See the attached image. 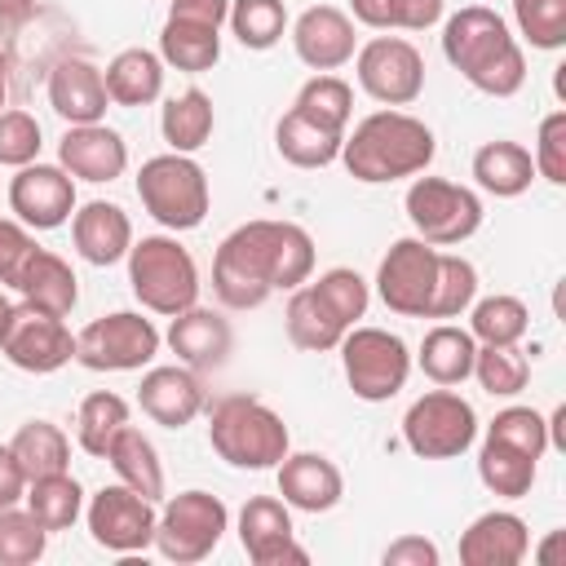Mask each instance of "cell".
Returning a JSON list of instances; mask_svg holds the SVG:
<instances>
[{
  "mask_svg": "<svg viewBox=\"0 0 566 566\" xmlns=\"http://www.w3.org/2000/svg\"><path fill=\"white\" fill-rule=\"evenodd\" d=\"M22 495H27V473H22V464L13 460V451L0 447V509H4V504H18Z\"/></svg>",
  "mask_w": 566,
  "mask_h": 566,
  "instance_id": "obj_54",
  "label": "cell"
},
{
  "mask_svg": "<svg viewBox=\"0 0 566 566\" xmlns=\"http://www.w3.org/2000/svg\"><path fill=\"white\" fill-rule=\"evenodd\" d=\"M340 142H345V133L318 128L314 119H305L296 111H287L279 119V128H274V146L292 168H327V164H336L340 159Z\"/></svg>",
  "mask_w": 566,
  "mask_h": 566,
  "instance_id": "obj_34",
  "label": "cell"
},
{
  "mask_svg": "<svg viewBox=\"0 0 566 566\" xmlns=\"http://www.w3.org/2000/svg\"><path fill=\"white\" fill-rule=\"evenodd\" d=\"M57 164H62L75 181L102 186V181L124 177V168H128V146H124V137H119L115 128H106V124H71V128L62 133V142H57Z\"/></svg>",
  "mask_w": 566,
  "mask_h": 566,
  "instance_id": "obj_20",
  "label": "cell"
},
{
  "mask_svg": "<svg viewBox=\"0 0 566 566\" xmlns=\"http://www.w3.org/2000/svg\"><path fill=\"white\" fill-rule=\"evenodd\" d=\"M208 442L234 469H274L292 451V433L274 407L252 394H226L208 411Z\"/></svg>",
  "mask_w": 566,
  "mask_h": 566,
  "instance_id": "obj_4",
  "label": "cell"
},
{
  "mask_svg": "<svg viewBox=\"0 0 566 566\" xmlns=\"http://www.w3.org/2000/svg\"><path fill=\"white\" fill-rule=\"evenodd\" d=\"M128 283L142 310L150 314H181L199 305V265L177 243V234H142L128 248Z\"/></svg>",
  "mask_w": 566,
  "mask_h": 566,
  "instance_id": "obj_5",
  "label": "cell"
},
{
  "mask_svg": "<svg viewBox=\"0 0 566 566\" xmlns=\"http://www.w3.org/2000/svg\"><path fill=\"white\" fill-rule=\"evenodd\" d=\"M159 57H164V66H177L186 75H203L221 62V27L168 18L159 31Z\"/></svg>",
  "mask_w": 566,
  "mask_h": 566,
  "instance_id": "obj_32",
  "label": "cell"
},
{
  "mask_svg": "<svg viewBox=\"0 0 566 566\" xmlns=\"http://www.w3.org/2000/svg\"><path fill=\"white\" fill-rule=\"evenodd\" d=\"M433 283H438V248L433 243H424L416 234L389 243V252L380 256V270H376V296L385 301V310H394L402 318H429Z\"/></svg>",
  "mask_w": 566,
  "mask_h": 566,
  "instance_id": "obj_13",
  "label": "cell"
},
{
  "mask_svg": "<svg viewBox=\"0 0 566 566\" xmlns=\"http://www.w3.org/2000/svg\"><path fill=\"white\" fill-rule=\"evenodd\" d=\"M84 517H88L93 544L106 548V553H142V548L155 544V522H159L155 500L137 495V491L124 486V482L102 486V491L88 500Z\"/></svg>",
  "mask_w": 566,
  "mask_h": 566,
  "instance_id": "obj_14",
  "label": "cell"
},
{
  "mask_svg": "<svg viewBox=\"0 0 566 566\" xmlns=\"http://www.w3.org/2000/svg\"><path fill=\"white\" fill-rule=\"evenodd\" d=\"M283 327H287V340H292L296 349H305V354H327V349H336L340 336L349 332V327L340 323V314L314 292V283L292 287L287 310H283Z\"/></svg>",
  "mask_w": 566,
  "mask_h": 566,
  "instance_id": "obj_27",
  "label": "cell"
},
{
  "mask_svg": "<svg viewBox=\"0 0 566 566\" xmlns=\"http://www.w3.org/2000/svg\"><path fill=\"white\" fill-rule=\"evenodd\" d=\"M354 18L371 31H389V0H349Z\"/></svg>",
  "mask_w": 566,
  "mask_h": 566,
  "instance_id": "obj_55",
  "label": "cell"
},
{
  "mask_svg": "<svg viewBox=\"0 0 566 566\" xmlns=\"http://www.w3.org/2000/svg\"><path fill=\"white\" fill-rule=\"evenodd\" d=\"M71 239H75V252L88 265H115L133 248V221L119 203L93 199V203L71 212Z\"/></svg>",
  "mask_w": 566,
  "mask_h": 566,
  "instance_id": "obj_25",
  "label": "cell"
},
{
  "mask_svg": "<svg viewBox=\"0 0 566 566\" xmlns=\"http://www.w3.org/2000/svg\"><path fill=\"white\" fill-rule=\"evenodd\" d=\"M535 177L553 181V186H566V111H553L539 119V133H535Z\"/></svg>",
  "mask_w": 566,
  "mask_h": 566,
  "instance_id": "obj_49",
  "label": "cell"
},
{
  "mask_svg": "<svg viewBox=\"0 0 566 566\" xmlns=\"http://www.w3.org/2000/svg\"><path fill=\"white\" fill-rule=\"evenodd\" d=\"M102 80L115 106H150L164 93V57L150 49H119L106 62Z\"/></svg>",
  "mask_w": 566,
  "mask_h": 566,
  "instance_id": "obj_28",
  "label": "cell"
},
{
  "mask_svg": "<svg viewBox=\"0 0 566 566\" xmlns=\"http://www.w3.org/2000/svg\"><path fill=\"white\" fill-rule=\"evenodd\" d=\"M226 531H230V509L212 491H181L164 504L155 522V548L177 566H195L221 544Z\"/></svg>",
  "mask_w": 566,
  "mask_h": 566,
  "instance_id": "obj_11",
  "label": "cell"
},
{
  "mask_svg": "<svg viewBox=\"0 0 566 566\" xmlns=\"http://www.w3.org/2000/svg\"><path fill=\"white\" fill-rule=\"evenodd\" d=\"M0 354L18 371L49 376V371H57V367H66L75 358V336L57 314L35 310V305L22 301V305H13V318H9V332L0 340Z\"/></svg>",
  "mask_w": 566,
  "mask_h": 566,
  "instance_id": "obj_15",
  "label": "cell"
},
{
  "mask_svg": "<svg viewBox=\"0 0 566 566\" xmlns=\"http://www.w3.org/2000/svg\"><path fill=\"white\" fill-rule=\"evenodd\" d=\"M27 513L53 535V531H71L75 522H80V513H84V491H80V482L71 478V469L66 473H49V478H31L27 482Z\"/></svg>",
  "mask_w": 566,
  "mask_h": 566,
  "instance_id": "obj_36",
  "label": "cell"
},
{
  "mask_svg": "<svg viewBox=\"0 0 566 566\" xmlns=\"http://www.w3.org/2000/svg\"><path fill=\"white\" fill-rule=\"evenodd\" d=\"M486 438H500V442L526 451L531 460H539L553 447L548 442V420L535 407H504V411H495V420L486 424Z\"/></svg>",
  "mask_w": 566,
  "mask_h": 566,
  "instance_id": "obj_47",
  "label": "cell"
},
{
  "mask_svg": "<svg viewBox=\"0 0 566 566\" xmlns=\"http://www.w3.org/2000/svg\"><path fill=\"white\" fill-rule=\"evenodd\" d=\"M49 531L18 504L0 509V566H31L44 557Z\"/></svg>",
  "mask_w": 566,
  "mask_h": 566,
  "instance_id": "obj_44",
  "label": "cell"
},
{
  "mask_svg": "<svg viewBox=\"0 0 566 566\" xmlns=\"http://www.w3.org/2000/svg\"><path fill=\"white\" fill-rule=\"evenodd\" d=\"M40 243L31 239V230L18 221V217H0V283L13 287L18 270L27 265V256L35 252Z\"/></svg>",
  "mask_w": 566,
  "mask_h": 566,
  "instance_id": "obj_50",
  "label": "cell"
},
{
  "mask_svg": "<svg viewBox=\"0 0 566 566\" xmlns=\"http://www.w3.org/2000/svg\"><path fill=\"white\" fill-rule=\"evenodd\" d=\"M164 340H168V349L177 354V363H186L190 371H217V367L230 358L234 332H230V323H226L217 310L190 305V310L172 314Z\"/></svg>",
  "mask_w": 566,
  "mask_h": 566,
  "instance_id": "obj_22",
  "label": "cell"
},
{
  "mask_svg": "<svg viewBox=\"0 0 566 566\" xmlns=\"http://www.w3.org/2000/svg\"><path fill=\"white\" fill-rule=\"evenodd\" d=\"M336 349H340L345 380H349L354 398H363V402H389L411 376L407 340L385 327H349Z\"/></svg>",
  "mask_w": 566,
  "mask_h": 566,
  "instance_id": "obj_9",
  "label": "cell"
},
{
  "mask_svg": "<svg viewBox=\"0 0 566 566\" xmlns=\"http://www.w3.org/2000/svg\"><path fill=\"white\" fill-rule=\"evenodd\" d=\"M212 124H217V115H212V97L203 88H181L159 111V133H164L168 150H177V155H195L199 146H208Z\"/></svg>",
  "mask_w": 566,
  "mask_h": 566,
  "instance_id": "obj_33",
  "label": "cell"
},
{
  "mask_svg": "<svg viewBox=\"0 0 566 566\" xmlns=\"http://www.w3.org/2000/svg\"><path fill=\"white\" fill-rule=\"evenodd\" d=\"M473 376L491 398H513L531 380V363L517 345H478L473 354Z\"/></svg>",
  "mask_w": 566,
  "mask_h": 566,
  "instance_id": "obj_43",
  "label": "cell"
},
{
  "mask_svg": "<svg viewBox=\"0 0 566 566\" xmlns=\"http://www.w3.org/2000/svg\"><path fill=\"white\" fill-rule=\"evenodd\" d=\"M531 553V531L517 513L491 509L473 517L460 535V562L464 566H517Z\"/></svg>",
  "mask_w": 566,
  "mask_h": 566,
  "instance_id": "obj_23",
  "label": "cell"
},
{
  "mask_svg": "<svg viewBox=\"0 0 566 566\" xmlns=\"http://www.w3.org/2000/svg\"><path fill=\"white\" fill-rule=\"evenodd\" d=\"M128 424V402L119 398V394H111V389H97V394H88L84 402H80V411H75V438H80V447L88 451V455H106V447L115 442V433Z\"/></svg>",
  "mask_w": 566,
  "mask_h": 566,
  "instance_id": "obj_40",
  "label": "cell"
},
{
  "mask_svg": "<svg viewBox=\"0 0 566 566\" xmlns=\"http://www.w3.org/2000/svg\"><path fill=\"white\" fill-rule=\"evenodd\" d=\"M473 438H478V411L451 385L420 394L402 416V442L420 460H455L473 447Z\"/></svg>",
  "mask_w": 566,
  "mask_h": 566,
  "instance_id": "obj_8",
  "label": "cell"
},
{
  "mask_svg": "<svg viewBox=\"0 0 566 566\" xmlns=\"http://www.w3.org/2000/svg\"><path fill=\"white\" fill-rule=\"evenodd\" d=\"M531 332V310L517 296H482L469 305V336L478 345H517Z\"/></svg>",
  "mask_w": 566,
  "mask_h": 566,
  "instance_id": "obj_38",
  "label": "cell"
},
{
  "mask_svg": "<svg viewBox=\"0 0 566 566\" xmlns=\"http://www.w3.org/2000/svg\"><path fill=\"white\" fill-rule=\"evenodd\" d=\"M230 13V0H172L168 18H186V22H203V27H221Z\"/></svg>",
  "mask_w": 566,
  "mask_h": 566,
  "instance_id": "obj_53",
  "label": "cell"
},
{
  "mask_svg": "<svg viewBox=\"0 0 566 566\" xmlns=\"http://www.w3.org/2000/svg\"><path fill=\"white\" fill-rule=\"evenodd\" d=\"M473 181L495 199H517L535 181V159L522 142H486L473 155Z\"/></svg>",
  "mask_w": 566,
  "mask_h": 566,
  "instance_id": "obj_29",
  "label": "cell"
},
{
  "mask_svg": "<svg viewBox=\"0 0 566 566\" xmlns=\"http://www.w3.org/2000/svg\"><path fill=\"white\" fill-rule=\"evenodd\" d=\"M292 49L310 71H340L345 62H354L358 53V35L349 13H340L336 4H314L292 22Z\"/></svg>",
  "mask_w": 566,
  "mask_h": 566,
  "instance_id": "obj_18",
  "label": "cell"
},
{
  "mask_svg": "<svg viewBox=\"0 0 566 566\" xmlns=\"http://www.w3.org/2000/svg\"><path fill=\"white\" fill-rule=\"evenodd\" d=\"M535 464L526 451L500 442V438H482V451H478V478L491 495H504V500H522L531 495L535 486Z\"/></svg>",
  "mask_w": 566,
  "mask_h": 566,
  "instance_id": "obj_37",
  "label": "cell"
},
{
  "mask_svg": "<svg viewBox=\"0 0 566 566\" xmlns=\"http://www.w3.org/2000/svg\"><path fill=\"white\" fill-rule=\"evenodd\" d=\"M226 22H230V31H234V40L243 49L265 53V49H274L283 40L287 9H283V0H230Z\"/></svg>",
  "mask_w": 566,
  "mask_h": 566,
  "instance_id": "obj_41",
  "label": "cell"
},
{
  "mask_svg": "<svg viewBox=\"0 0 566 566\" xmlns=\"http://www.w3.org/2000/svg\"><path fill=\"white\" fill-rule=\"evenodd\" d=\"M208 402V389L199 380V371H190L186 363H168V367H150L137 385V407L164 424V429H186Z\"/></svg>",
  "mask_w": 566,
  "mask_h": 566,
  "instance_id": "obj_19",
  "label": "cell"
},
{
  "mask_svg": "<svg viewBox=\"0 0 566 566\" xmlns=\"http://www.w3.org/2000/svg\"><path fill=\"white\" fill-rule=\"evenodd\" d=\"M438 155L433 128L407 111H376L354 124V133L340 142V164L349 168L354 181L385 186L402 177H420Z\"/></svg>",
  "mask_w": 566,
  "mask_h": 566,
  "instance_id": "obj_3",
  "label": "cell"
},
{
  "mask_svg": "<svg viewBox=\"0 0 566 566\" xmlns=\"http://www.w3.org/2000/svg\"><path fill=\"white\" fill-rule=\"evenodd\" d=\"M9 208L27 230H57L75 212V177L62 164H27L9 181Z\"/></svg>",
  "mask_w": 566,
  "mask_h": 566,
  "instance_id": "obj_16",
  "label": "cell"
},
{
  "mask_svg": "<svg viewBox=\"0 0 566 566\" xmlns=\"http://www.w3.org/2000/svg\"><path fill=\"white\" fill-rule=\"evenodd\" d=\"M137 199L164 230H195L208 217V172L190 155H155L137 172Z\"/></svg>",
  "mask_w": 566,
  "mask_h": 566,
  "instance_id": "obj_6",
  "label": "cell"
},
{
  "mask_svg": "<svg viewBox=\"0 0 566 566\" xmlns=\"http://www.w3.org/2000/svg\"><path fill=\"white\" fill-rule=\"evenodd\" d=\"M314 292L340 314L345 327H354V323L367 314V305H371V287H367V279H363L358 270H349V265H332V270H323V274L314 279Z\"/></svg>",
  "mask_w": 566,
  "mask_h": 566,
  "instance_id": "obj_46",
  "label": "cell"
},
{
  "mask_svg": "<svg viewBox=\"0 0 566 566\" xmlns=\"http://www.w3.org/2000/svg\"><path fill=\"white\" fill-rule=\"evenodd\" d=\"M385 566H438V544L424 535H398L385 548Z\"/></svg>",
  "mask_w": 566,
  "mask_h": 566,
  "instance_id": "obj_52",
  "label": "cell"
},
{
  "mask_svg": "<svg viewBox=\"0 0 566 566\" xmlns=\"http://www.w3.org/2000/svg\"><path fill=\"white\" fill-rule=\"evenodd\" d=\"M239 544L256 566H283V562L305 566L310 562V553L296 544L287 504L274 495H252L239 509Z\"/></svg>",
  "mask_w": 566,
  "mask_h": 566,
  "instance_id": "obj_17",
  "label": "cell"
},
{
  "mask_svg": "<svg viewBox=\"0 0 566 566\" xmlns=\"http://www.w3.org/2000/svg\"><path fill=\"white\" fill-rule=\"evenodd\" d=\"M473 354H478V340L469 336V327L438 323L424 332L416 363L433 385H464L473 376Z\"/></svg>",
  "mask_w": 566,
  "mask_h": 566,
  "instance_id": "obj_30",
  "label": "cell"
},
{
  "mask_svg": "<svg viewBox=\"0 0 566 566\" xmlns=\"http://www.w3.org/2000/svg\"><path fill=\"white\" fill-rule=\"evenodd\" d=\"M44 133L40 119L27 111H0V164L4 168H27L40 159Z\"/></svg>",
  "mask_w": 566,
  "mask_h": 566,
  "instance_id": "obj_48",
  "label": "cell"
},
{
  "mask_svg": "<svg viewBox=\"0 0 566 566\" xmlns=\"http://www.w3.org/2000/svg\"><path fill=\"white\" fill-rule=\"evenodd\" d=\"M4 102H9V57L0 49V111H4Z\"/></svg>",
  "mask_w": 566,
  "mask_h": 566,
  "instance_id": "obj_57",
  "label": "cell"
},
{
  "mask_svg": "<svg viewBox=\"0 0 566 566\" xmlns=\"http://www.w3.org/2000/svg\"><path fill=\"white\" fill-rule=\"evenodd\" d=\"M49 106L66 124H102L106 119V106H111V93H106L102 71L93 62H84V57L53 62V71H49Z\"/></svg>",
  "mask_w": 566,
  "mask_h": 566,
  "instance_id": "obj_24",
  "label": "cell"
},
{
  "mask_svg": "<svg viewBox=\"0 0 566 566\" xmlns=\"http://www.w3.org/2000/svg\"><path fill=\"white\" fill-rule=\"evenodd\" d=\"M478 301V270L460 252H438V283L429 301V318H460Z\"/></svg>",
  "mask_w": 566,
  "mask_h": 566,
  "instance_id": "obj_42",
  "label": "cell"
},
{
  "mask_svg": "<svg viewBox=\"0 0 566 566\" xmlns=\"http://www.w3.org/2000/svg\"><path fill=\"white\" fill-rule=\"evenodd\" d=\"M314 274V239L296 221H248L230 230L212 256V292L226 310H256L274 292H292Z\"/></svg>",
  "mask_w": 566,
  "mask_h": 566,
  "instance_id": "obj_1",
  "label": "cell"
},
{
  "mask_svg": "<svg viewBox=\"0 0 566 566\" xmlns=\"http://www.w3.org/2000/svg\"><path fill=\"white\" fill-rule=\"evenodd\" d=\"M35 13V0H0V22L4 27H18V22H27Z\"/></svg>",
  "mask_w": 566,
  "mask_h": 566,
  "instance_id": "obj_56",
  "label": "cell"
},
{
  "mask_svg": "<svg viewBox=\"0 0 566 566\" xmlns=\"http://www.w3.org/2000/svg\"><path fill=\"white\" fill-rule=\"evenodd\" d=\"M354 75L380 106H411L424 93V57L402 35H376L354 53Z\"/></svg>",
  "mask_w": 566,
  "mask_h": 566,
  "instance_id": "obj_12",
  "label": "cell"
},
{
  "mask_svg": "<svg viewBox=\"0 0 566 566\" xmlns=\"http://www.w3.org/2000/svg\"><path fill=\"white\" fill-rule=\"evenodd\" d=\"M159 327L137 310H115L75 332V363L88 371H142L159 354Z\"/></svg>",
  "mask_w": 566,
  "mask_h": 566,
  "instance_id": "obj_10",
  "label": "cell"
},
{
  "mask_svg": "<svg viewBox=\"0 0 566 566\" xmlns=\"http://www.w3.org/2000/svg\"><path fill=\"white\" fill-rule=\"evenodd\" d=\"M407 221L416 230V239L433 243V248H460L464 239L478 234L486 208L478 199V190L469 186H455L447 177H416L407 186Z\"/></svg>",
  "mask_w": 566,
  "mask_h": 566,
  "instance_id": "obj_7",
  "label": "cell"
},
{
  "mask_svg": "<svg viewBox=\"0 0 566 566\" xmlns=\"http://www.w3.org/2000/svg\"><path fill=\"white\" fill-rule=\"evenodd\" d=\"M9 451H13V460L22 464L27 482L71 469V438H66L53 420H27V424L13 433Z\"/></svg>",
  "mask_w": 566,
  "mask_h": 566,
  "instance_id": "obj_35",
  "label": "cell"
},
{
  "mask_svg": "<svg viewBox=\"0 0 566 566\" xmlns=\"http://www.w3.org/2000/svg\"><path fill=\"white\" fill-rule=\"evenodd\" d=\"M274 469H279V495H283L287 509L327 513V509H336L340 495H345L340 469H336L327 455H318V451H296V455L287 451Z\"/></svg>",
  "mask_w": 566,
  "mask_h": 566,
  "instance_id": "obj_21",
  "label": "cell"
},
{
  "mask_svg": "<svg viewBox=\"0 0 566 566\" xmlns=\"http://www.w3.org/2000/svg\"><path fill=\"white\" fill-rule=\"evenodd\" d=\"M447 0H389V31H429Z\"/></svg>",
  "mask_w": 566,
  "mask_h": 566,
  "instance_id": "obj_51",
  "label": "cell"
},
{
  "mask_svg": "<svg viewBox=\"0 0 566 566\" xmlns=\"http://www.w3.org/2000/svg\"><path fill=\"white\" fill-rule=\"evenodd\" d=\"M292 111L305 115V119H314L318 128L345 133V128H349V115H354V88H349L340 75L323 71V75H314V80L301 84Z\"/></svg>",
  "mask_w": 566,
  "mask_h": 566,
  "instance_id": "obj_39",
  "label": "cell"
},
{
  "mask_svg": "<svg viewBox=\"0 0 566 566\" xmlns=\"http://www.w3.org/2000/svg\"><path fill=\"white\" fill-rule=\"evenodd\" d=\"M13 287L22 292L27 305L49 310V314H57V318H66V314L75 310V301H80L75 270H71L57 252H49V248H35V252L27 256V265L18 270Z\"/></svg>",
  "mask_w": 566,
  "mask_h": 566,
  "instance_id": "obj_26",
  "label": "cell"
},
{
  "mask_svg": "<svg viewBox=\"0 0 566 566\" xmlns=\"http://www.w3.org/2000/svg\"><path fill=\"white\" fill-rule=\"evenodd\" d=\"M513 22L531 49L566 44V0H513Z\"/></svg>",
  "mask_w": 566,
  "mask_h": 566,
  "instance_id": "obj_45",
  "label": "cell"
},
{
  "mask_svg": "<svg viewBox=\"0 0 566 566\" xmlns=\"http://www.w3.org/2000/svg\"><path fill=\"white\" fill-rule=\"evenodd\" d=\"M442 57L486 97H513L526 84V53L509 22L486 4H464L447 18Z\"/></svg>",
  "mask_w": 566,
  "mask_h": 566,
  "instance_id": "obj_2",
  "label": "cell"
},
{
  "mask_svg": "<svg viewBox=\"0 0 566 566\" xmlns=\"http://www.w3.org/2000/svg\"><path fill=\"white\" fill-rule=\"evenodd\" d=\"M9 318H13V301L0 292V340H4V332H9Z\"/></svg>",
  "mask_w": 566,
  "mask_h": 566,
  "instance_id": "obj_58",
  "label": "cell"
},
{
  "mask_svg": "<svg viewBox=\"0 0 566 566\" xmlns=\"http://www.w3.org/2000/svg\"><path fill=\"white\" fill-rule=\"evenodd\" d=\"M102 460H111L115 478H119L124 486H133L137 495H146V500H155V504L164 500V464H159L155 442H150L142 429L124 424V429L115 433V442L106 447Z\"/></svg>",
  "mask_w": 566,
  "mask_h": 566,
  "instance_id": "obj_31",
  "label": "cell"
}]
</instances>
